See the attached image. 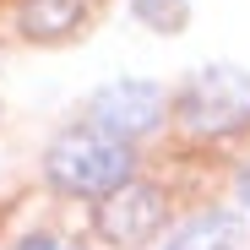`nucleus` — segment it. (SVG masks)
Instances as JSON below:
<instances>
[{
    "label": "nucleus",
    "mask_w": 250,
    "mask_h": 250,
    "mask_svg": "<svg viewBox=\"0 0 250 250\" xmlns=\"http://www.w3.org/2000/svg\"><path fill=\"white\" fill-rule=\"evenodd\" d=\"M239 218L229 212H207V218H190L185 229H174V239L163 245V250H234L239 245Z\"/></svg>",
    "instance_id": "nucleus-5"
},
{
    "label": "nucleus",
    "mask_w": 250,
    "mask_h": 250,
    "mask_svg": "<svg viewBox=\"0 0 250 250\" xmlns=\"http://www.w3.org/2000/svg\"><path fill=\"white\" fill-rule=\"evenodd\" d=\"M136 17H142L147 27L180 33V27H185V0H136Z\"/></svg>",
    "instance_id": "nucleus-7"
},
{
    "label": "nucleus",
    "mask_w": 250,
    "mask_h": 250,
    "mask_svg": "<svg viewBox=\"0 0 250 250\" xmlns=\"http://www.w3.org/2000/svg\"><path fill=\"white\" fill-rule=\"evenodd\" d=\"M158 120H163V93L152 82H109V87L93 93V131H104L114 142L147 136Z\"/></svg>",
    "instance_id": "nucleus-3"
},
{
    "label": "nucleus",
    "mask_w": 250,
    "mask_h": 250,
    "mask_svg": "<svg viewBox=\"0 0 250 250\" xmlns=\"http://www.w3.org/2000/svg\"><path fill=\"white\" fill-rule=\"evenodd\" d=\"M76 22H82V0H27V11H22L27 38H60Z\"/></svg>",
    "instance_id": "nucleus-6"
},
{
    "label": "nucleus",
    "mask_w": 250,
    "mask_h": 250,
    "mask_svg": "<svg viewBox=\"0 0 250 250\" xmlns=\"http://www.w3.org/2000/svg\"><path fill=\"white\" fill-rule=\"evenodd\" d=\"M22 250H71V245H60V239H44V234H38V239H27Z\"/></svg>",
    "instance_id": "nucleus-8"
},
{
    "label": "nucleus",
    "mask_w": 250,
    "mask_h": 250,
    "mask_svg": "<svg viewBox=\"0 0 250 250\" xmlns=\"http://www.w3.org/2000/svg\"><path fill=\"white\" fill-rule=\"evenodd\" d=\"M49 180L60 190H82V196H109L120 185H131V147L104 136V131H65L49 147Z\"/></svg>",
    "instance_id": "nucleus-1"
},
{
    "label": "nucleus",
    "mask_w": 250,
    "mask_h": 250,
    "mask_svg": "<svg viewBox=\"0 0 250 250\" xmlns=\"http://www.w3.org/2000/svg\"><path fill=\"white\" fill-rule=\"evenodd\" d=\"M239 201H245V207H250V169H245V174H239Z\"/></svg>",
    "instance_id": "nucleus-9"
},
{
    "label": "nucleus",
    "mask_w": 250,
    "mask_h": 250,
    "mask_svg": "<svg viewBox=\"0 0 250 250\" xmlns=\"http://www.w3.org/2000/svg\"><path fill=\"white\" fill-rule=\"evenodd\" d=\"M163 223V196L152 185H120L98 201V234L114 245H147Z\"/></svg>",
    "instance_id": "nucleus-4"
},
{
    "label": "nucleus",
    "mask_w": 250,
    "mask_h": 250,
    "mask_svg": "<svg viewBox=\"0 0 250 250\" xmlns=\"http://www.w3.org/2000/svg\"><path fill=\"white\" fill-rule=\"evenodd\" d=\"M180 114L190 131L201 136H223V131H239L250 120V76L234 71V65H207L190 76V87L180 98Z\"/></svg>",
    "instance_id": "nucleus-2"
}]
</instances>
